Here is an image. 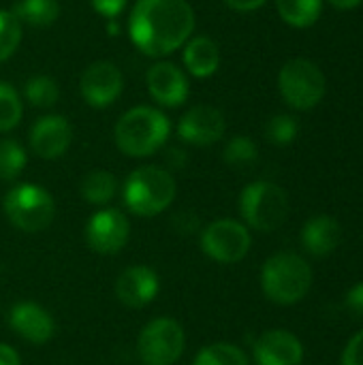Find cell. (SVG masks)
Here are the masks:
<instances>
[{"mask_svg":"<svg viewBox=\"0 0 363 365\" xmlns=\"http://www.w3.org/2000/svg\"><path fill=\"white\" fill-rule=\"evenodd\" d=\"M195 30V13L186 0H137L128 17L135 47L152 58L169 56L186 45Z\"/></svg>","mask_w":363,"mask_h":365,"instance_id":"cell-1","label":"cell"},{"mask_svg":"<svg viewBox=\"0 0 363 365\" xmlns=\"http://www.w3.org/2000/svg\"><path fill=\"white\" fill-rule=\"evenodd\" d=\"M171 124L154 107H133L116 124V143L126 156H150L165 145Z\"/></svg>","mask_w":363,"mask_h":365,"instance_id":"cell-2","label":"cell"},{"mask_svg":"<svg viewBox=\"0 0 363 365\" xmlns=\"http://www.w3.org/2000/svg\"><path fill=\"white\" fill-rule=\"evenodd\" d=\"M310 287L312 269L295 252H278L270 257L261 269V289L274 304L293 306L308 295Z\"/></svg>","mask_w":363,"mask_h":365,"instance_id":"cell-3","label":"cell"},{"mask_svg":"<svg viewBox=\"0 0 363 365\" xmlns=\"http://www.w3.org/2000/svg\"><path fill=\"white\" fill-rule=\"evenodd\" d=\"M175 199V180L169 171L145 165L135 169L124 182V203L137 216H156Z\"/></svg>","mask_w":363,"mask_h":365,"instance_id":"cell-4","label":"cell"},{"mask_svg":"<svg viewBox=\"0 0 363 365\" xmlns=\"http://www.w3.org/2000/svg\"><path fill=\"white\" fill-rule=\"evenodd\" d=\"M240 212L248 227L272 233L289 216V197L274 182H252L240 195Z\"/></svg>","mask_w":363,"mask_h":365,"instance_id":"cell-5","label":"cell"},{"mask_svg":"<svg viewBox=\"0 0 363 365\" xmlns=\"http://www.w3.org/2000/svg\"><path fill=\"white\" fill-rule=\"evenodd\" d=\"M4 214L13 227L24 233H39L53 222L56 203L51 195L36 184H19L4 197Z\"/></svg>","mask_w":363,"mask_h":365,"instance_id":"cell-6","label":"cell"},{"mask_svg":"<svg viewBox=\"0 0 363 365\" xmlns=\"http://www.w3.org/2000/svg\"><path fill=\"white\" fill-rule=\"evenodd\" d=\"M278 88L287 105L306 111L317 107L325 96L323 71L306 58L289 60L278 73Z\"/></svg>","mask_w":363,"mask_h":365,"instance_id":"cell-7","label":"cell"},{"mask_svg":"<svg viewBox=\"0 0 363 365\" xmlns=\"http://www.w3.org/2000/svg\"><path fill=\"white\" fill-rule=\"evenodd\" d=\"M186 336L178 321L154 319L139 336L137 353L143 365H173L184 353Z\"/></svg>","mask_w":363,"mask_h":365,"instance_id":"cell-8","label":"cell"},{"mask_svg":"<svg viewBox=\"0 0 363 365\" xmlns=\"http://www.w3.org/2000/svg\"><path fill=\"white\" fill-rule=\"evenodd\" d=\"M248 229L231 218L216 220L201 231V250L218 263H237L250 250Z\"/></svg>","mask_w":363,"mask_h":365,"instance_id":"cell-9","label":"cell"},{"mask_svg":"<svg viewBox=\"0 0 363 365\" xmlns=\"http://www.w3.org/2000/svg\"><path fill=\"white\" fill-rule=\"evenodd\" d=\"M131 235L128 218L120 210H101L86 225V242L98 255L120 252Z\"/></svg>","mask_w":363,"mask_h":365,"instance_id":"cell-10","label":"cell"},{"mask_svg":"<svg viewBox=\"0 0 363 365\" xmlns=\"http://www.w3.org/2000/svg\"><path fill=\"white\" fill-rule=\"evenodd\" d=\"M122 88H124L122 73L111 62H103V60L94 62L81 73V81H79L81 96L88 105L96 109H103L116 103L118 96L122 94Z\"/></svg>","mask_w":363,"mask_h":365,"instance_id":"cell-11","label":"cell"},{"mask_svg":"<svg viewBox=\"0 0 363 365\" xmlns=\"http://www.w3.org/2000/svg\"><path fill=\"white\" fill-rule=\"evenodd\" d=\"M225 126V115L216 107L195 105L182 115L178 124V135L182 141L193 145H212L223 139Z\"/></svg>","mask_w":363,"mask_h":365,"instance_id":"cell-12","label":"cell"},{"mask_svg":"<svg viewBox=\"0 0 363 365\" xmlns=\"http://www.w3.org/2000/svg\"><path fill=\"white\" fill-rule=\"evenodd\" d=\"M73 141V128L62 115H43L30 130V148L39 158H60Z\"/></svg>","mask_w":363,"mask_h":365,"instance_id":"cell-13","label":"cell"},{"mask_svg":"<svg viewBox=\"0 0 363 365\" xmlns=\"http://www.w3.org/2000/svg\"><path fill=\"white\" fill-rule=\"evenodd\" d=\"M255 361L257 365H300L304 361V346L291 331L272 329L255 342Z\"/></svg>","mask_w":363,"mask_h":365,"instance_id":"cell-14","label":"cell"},{"mask_svg":"<svg viewBox=\"0 0 363 365\" xmlns=\"http://www.w3.org/2000/svg\"><path fill=\"white\" fill-rule=\"evenodd\" d=\"M9 325L17 336L32 344H45L56 334V323L51 314L43 306L32 302L15 304L9 312Z\"/></svg>","mask_w":363,"mask_h":365,"instance_id":"cell-15","label":"cell"},{"mask_svg":"<svg viewBox=\"0 0 363 365\" xmlns=\"http://www.w3.org/2000/svg\"><path fill=\"white\" fill-rule=\"evenodd\" d=\"M160 291V280L152 267L133 265L124 269L116 282L118 299L128 308H143L148 306Z\"/></svg>","mask_w":363,"mask_h":365,"instance_id":"cell-16","label":"cell"},{"mask_svg":"<svg viewBox=\"0 0 363 365\" xmlns=\"http://www.w3.org/2000/svg\"><path fill=\"white\" fill-rule=\"evenodd\" d=\"M148 90L163 107H180L188 98L186 75L173 62H156L148 71Z\"/></svg>","mask_w":363,"mask_h":365,"instance_id":"cell-17","label":"cell"},{"mask_svg":"<svg viewBox=\"0 0 363 365\" xmlns=\"http://www.w3.org/2000/svg\"><path fill=\"white\" fill-rule=\"evenodd\" d=\"M342 237L340 222L332 216H315L306 222L302 231V244L312 257L332 255Z\"/></svg>","mask_w":363,"mask_h":365,"instance_id":"cell-18","label":"cell"},{"mask_svg":"<svg viewBox=\"0 0 363 365\" xmlns=\"http://www.w3.org/2000/svg\"><path fill=\"white\" fill-rule=\"evenodd\" d=\"M184 64L195 77H210L220 64V49L210 36H195L184 47Z\"/></svg>","mask_w":363,"mask_h":365,"instance_id":"cell-19","label":"cell"},{"mask_svg":"<svg viewBox=\"0 0 363 365\" xmlns=\"http://www.w3.org/2000/svg\"><path fill=\"white\" fill-rule=\"evenodd\" d=\"M13 15L34 28L51 26L60 15L58 0H19L13 9Z\"/></svg>","mask_w":363,"mask_h":365,"instance_id":"cell-20","label":"cell"},{"mask_svg":"<svg viewBox=\"0 0 363 365\" xmlns=\"http://www.w3.org/2000/svg\"><path fill=\"white\" fill-rule=\"evenodd\" d=\"M280 17L295 28L312 26L323 11V0H276Z\"/></svg>","mask_w":363,"mask_h":365,"instance_id":"cell-21","label":"cell"},{"mask_svg":"<svg viewBox=\"0 0 363 365\" xmlns=\"http://www.w3.org/2000/svg\"><path fill=\"white\" fill-rule=\"evenodd\" d=\"M118 180L109 171H92L81 182V197L92 205H105L116 197Z\"/></svg>","mask_w":363,"mask_h":365,"instance_id":"cell-22","label":"cell"},{"mask_svg":"<svg viewBox=\"0 0 363 365\" xmlns=\"http://www.w3.org/2000/svg\"><path fill=\"white\" fill-rule=\"evenodd\" d=\"M193 365H250L246 353L235 346V344H227V342H218L212 346H205L197 357Z\"/></svg>","mask_w":363,"mask_h":365,"instance_id":"cell-23","label":"cell"},{"mask_svg":"<svg viewBox=\"0 0 363 365\" xmlns=\"http://www.w3.org/2000/svg\"><path fill=\"white\" fill-rule=\"evenodd\" d=\"M24 94H26L28 103L34 105V107H51V105L58 103L60 90H58V83L51 77L36 75V77H30L26 81Z\"/></svg>","mask_w":363,"mask_h":365,"instance_id":"cell-24","label":"cell"},{"mask_svg":"<svg viewBox=\"0 0 363 365\" xmlns=\"http://www.w3.org/2000/svg\"><path fill=\"white\" fill-rule=\"evenodd\" d=\"M24 167H26L24 148L13 139H2L0 141V180L13 182L15 178H19Z\"/></svg>","mask_w":363,"mask_h":365,"instance_id":"cell-25","label":"cell"},{"mask_svg":"<svg viewBox=\"0 0 363 365\" xmlns=\"http://www.w3.org/2000/svg\"><path fill=\"white\" fill-rule=\"evenodd\" d=\"M21 120V101L13 86L0 81V133L13 130Z\"/></svg>","mask_w":363,"mask_h":365,"instance_id":"cell-26","label":"cell"},{"mask_svg":"<svg viewBox=\"0 0 363 365\" xmlns=\"http://www.w3.org/2000/svg\"><path fill=\"white\" fill-rule=\"evenodd\" d=\"M21 41V26L13 11L0 9V62L9 60Z\"/></svg>","mask_w":363,"mask_h":365,"instance_id":"cell-27","label":"cell"},{"mask_svg":"<svg viewBox=\"0 0 363 365\" xmlns=\"http://www.w3.org/2000/svg\"><path fill=\"white\" fill-rule=\"evenodd\" d=\"M257 156H259V152L250 137H233L223 152L225 163L231 167H237V169L252 165L257 160Z\"/></svg>","mask_w":363,"mask_h":365,"instance_id":"cell-28","label":"cell"},{"mask_svg":"<svg viewBox=\"0 0 363 365\" xmlns=\"http://www.w3.org/2000/svg\"><path fill=\"white\" fill-rule=\"evenodd\" d=\"M265 137L274 145H289L297 137V120L293 115H287V113L274 115L265 124Z\"/></svg>","mask_w":363,"mask_h":365,"instance_id":"cell-29","label":"cell"},{"mask_svg":"<svg viewBox=\"0 0 363 365\" xmlns=\"http://www.w3.org/2000/svg\"><path fill=\"white\" fill-rule=\"evenodd\" d=\"M342 365H363V329L347 344L344 355H342Z\"/></svg>","mask_w":363,"mask_h":365,"instance_id":"cell-30","label":"cell"},{"mask_svg":"<svg viewBox=\"0 0 363 365\" xmlns=\"http://www.w3.org/2000/svg\"><path fill=\"white\" fill-rule=\"evenodd\" d=\"M344 306H347V310L351 312V317L363 321V282L355 284V287L347 293Z\"/></svg>","mask_w":363,"mask_h":365,"instance_id":"cell-31","label":"cell"},{"mask_svg":"<svg viewBox=\"0 0 363 365\" xmlns=\"http://www.w3.org/2000/svg\"><path fill=\"white\" fill-rule=\"evenodd\" d=\"M126 0H92V6L103 17H116L124 9Z\"/></svg>","mask_w":363,"mask_h":365,"instance_id":"cell-32","label":"cell"},{"mask_svg":"<svg viewBox=\"0 0 363 365\" xmlns=\"http://www.w3.org/2000/svg\"><path fill=\"white\" fill-rule=\"evenodd\" d=\"M171 222H173V227H175L178 231H182V233H193V231H197V229H199V218H197V216H193L190 212H182V214H178Z\"/></svg>","mask_w":363,"mask_h":365,"instance_id":"cell-33","label":"cell"},{"mask_svg":"<svg viewBox=\"0 0 363 365\" xmlns=\"http://www.w3.org/2000/svg\"><path fill=\"white\" fill-rule=\"evenodd\" d=\"M0 365H21L17 351L2 342H0Z\"/></svg>","mask_w":363,"mask_h":365,"instance_id":"cell-34","label":"cell"},{"mask_svg":"<svg viewBox=\"0 0 363 365\" xmlns=\"http://www.w3.org/2000/svg\"><path fill=\"white\" fill-rule=\"evenodd\" d=\"M225 2L235 11H255V9L263 6L267 0H225Z\"/></svg>","mask_w":363,"mask_h":365,"instance_id":"cell-35","label":"cell"},{"mask_svg":"<svg viewBox=\"0 0 363 365\" xmlns=\"http://www.w3.org/2000/svg\"><path fill=\"white\" fill-rule=\"evenodd\" d=\"M329 4H334L336 9H355L362 0H327Z\"/></svg>","mask_w":363,"mask_h":365,"instance_id":"cell-36","label":"cell"}]
</instances>
